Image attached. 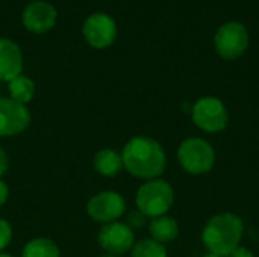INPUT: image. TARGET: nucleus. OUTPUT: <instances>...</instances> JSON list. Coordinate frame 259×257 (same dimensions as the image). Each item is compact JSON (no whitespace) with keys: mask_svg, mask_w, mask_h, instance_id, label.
Masks as SVG:
<instances>
[{"mask_svg":"<svg viewBox=\"0 0 259 257\" xmlns=\"http://www.w3.org/2000/svg\"><path fill=\"white\" fill-rule=\"evenodd\" d=\"M123 167L129 174L144 180L158 179L167 165V156L162 145L147 136H135L121 151Z\"/></svg>","mask_w":259,"mask_h":257,"instance_id":"1","label":"nucleus"},{"mask_svg":"<svg viewBox=\"0 0 259 257\" xmlns=\"http://www.w3.org/2000/svg\"><path fill=\"white\" fill-rule=\"evenodd\" d=\"M244 233L243 220L232 214H217L205 224L202 232V241L209 253L228 257L235 248L240 247Z\"/></svg>","mask_w":259,"mask_h":257,"instance_id":"2","label":"nucleus"},{"mask_svg":"<svg viewBox=\"0 0 259 257\" xmlns=\"http://www.w3.org/2000/svg\"><path fill=\"white\" fill-rule=\"evenodd\" d=\"M175 201L173 186L162 180L153 179L143 183L137 192V208L147 218L167 215Z\"/></svg>","mask_w":259,"mask_h":257,"instance_id":"3","label":"nucleus"},{"mask_svg":"<svg viewBox=\"0 0 259 257\" xmlns=\"http://www.w3.org/2000/svg\"><path fill=\"white\" fill-rule=\"evenodd\" d=\"M181 167L193 176L209 173L215 165L214 147L202 138H188L181 142L178 150Z\"/></svg>","mask_w":259,"mask_h":257,"instance_id":"4","label":"nucleus"},{"mask_svg":"<svg viewBox=\"0 0 259 257\" xmlns=\"http://www.w3.org/2000/svg\"><path fill=\"white\" fill-rule=\"evenodd\" d=\"M191 118L200 130L219 133L228 127L229 112L220 98L202 97L194 103L191 109Z\"/></svg>","mask_w":259,"mask_h":257,"instance_id":"5","label":"nucleus"},{"mask_svg":"<svg viewBox=\"0 0 259 257\" xmlns=\"http://www.w3.org/2000/svg\"><path fill=\"white\" fill-rule=\"evenodd\" d=\"M214 45L223 59H237L249 47L247 29L238 21L225 23L214 36Z\"/></svg>","mask_w":259,"mask_h":257,"instance_id":"6","label":"nucleus"},{"mask_svg":"<svg viewBox=\"0 0 259 257\" xmlns=\"http://www.w3.org/2000/svg\"><path fill=\"white\" fill-rule=\"evenodd\" d=\"M82 33L87 42L94 48H106L117 38V24L105 12H94L83 21Z\"/></svg>","mask_w":259,"mask_h":257,"instance_id":"7","label":"nucleus"},{"mask_svg":"<svg viewBox=\"0 0 259 257\" xmlns=\"http://www.w3.org/2000/svg\"><path fill=\"white\" fill-rule=\"evenodd\" d=\"M97 242L108 254L121 256L132 250L135 244V235L127 224L114 221L103 224V227L99 230Z\"/></svg>","mask_w":259,"mask_h":257,"instance_id":"8","label":"nucleus"},{"mask_svg":"<svg viewBox=\"0 0 259 257\" xmlns=\"http://www.w3.org/2000/svg\"><path fill=\"white\" fill-rule=\"evenodd\" d=\"M126 209L124 198L114 191H103L91 197L87 204L88 215L102 224H109L117 221Z\"/></svg>","mask_w":259,"mask_h":257,"instance_id":"9","label":"nucleus"},{"mask_svg":"<svg viewBox=\"0 0 259 257\" xmlns=\"http://www.w3.org/2000/svg\"><path fill=\"white\" fill-rule=\"evenodd\" d=\"M30 124V112L26 105L11 97L0 98V136H15Z\"/></svg>","mask_w":259,"mask_h":257,"instance_id":"10","label":"nucleus"},{"mask_svg":"<svg viewBox=\"0 0 259 257\" xmlns=\"http://www.w3.org/2000/svg\"><path fill=\"white\" fill-rule=\"evenodd\" d=\"M58 18L55 6L46 0H35L29 3L23 11V24L33 33L49 32Z\"/></svg>","mask_w":259,"mask_h":257,"instance_id":"11","label":"nucleus"},{"mask_svg":"<svg viewBox=\"0 0 259 257\" xmlns=\"http://www.w3.org/2000/svg\"><path fill=\"white\" fill-rule=\"evenodd\" d=\"M23 53L17 42L9 38H0V80L11 82L21 74Z\"/></svg>","mask_w":259,"mask_h":257,"instance_id":"12","label":"nucleus"},{"mask_svg":"<svg viewBox=\"0 0 259 257\" xmlns=\"http://www.w3.org/2000/svg\"><path fill=\"white\" fill-rule=\"evenodd\" d=\"M93 165H94V170L105 177H114L124 168L121 155L112 148H103L97 151L94 155Z\"/></svg>","mask_w":259,"mask_h":257,"instance_id":"13","label":"nucleus"},{"mask_svg":"<svg viewBox=\"0 0 259 257\" xmlns=\"http://www.w3.org/2000/svg\"><path fill=\"white\" fill-rule=\"evenodd\" d=\"M149 232L152 235V239L159 244H167L175 241L179 236V226L175 218L168 215L156 217L150 220Z\"/></svg>","mask_w":259,"mask_h":257,"instance_id":"14","label":"nucleus"},{"mask_svg":"<svg viewBox=\"0 0 259 257\" xmlns=\"http://www.w3.org/2000/svg\"><path fill=\"white\" fill-rule=\"evenodd\" d=\"M8 89L11 94V98L18 103H29L35 95V83L30 77L20 74L11 82H8Z\"/></svg>","mask_w":259,"mask_h":257,"instance_id":"15","label":"nucleus"},{"mask_svg":"<svg viewBox=\"0 0 259 257\" xmlns=\"http://www.w3.org/2000/svg\"><path fill=\"white\" fill-rule=\"evenodd\" d=\"M21 257H61V251L52 239L35 238L24 245Z\"/></svg>","mask_w":259,"mask_h":257,"instance_id":"16","label":"nucleus"},{"mask_svg":"<svg viewBox=\"0 0 259 257\" xmlns=\"http://www.w3.org/2000/svg\"><path fill=\"white\" fill-rule=\"evenodd\" d=\"M131 253L132 257H167V248L153 239H141L134 244Z\"/></svg>","mask_w":259,"mask_h":257,"instance_id":"17","label":"nucleus"},{"mask_svg":"<svg viewBox=\"0 0 259 257\" xmlns=\"http://www.w3.org/2000/svg\"><path fill=\"white\" fill-rule=\"evenodd\" d=\"M11 239H12V227L6 220L0 218V253L9 245Z\"/></svg>","mask_w":259,"mask_h":257,"instance_id":"18","label":"nucleus"},{"mask_svg":"<svg viewBox=\"0 0 259 257\" xmlns=\"http://www.w3.org/2000/svg\"><path fill=\"white\" fill-rule=\"evenodd\" d=\"M146 215L144 214H141L138 209L137 211H134V212H131L129 214V217H127V226L132 229V230H137V229H141L144 224H146Z\"/></svg>","mask_w":259,"mask_h":257,"instance_id":"19","label":"nucleus"},{"mask_svg":"<svg viewBox=\"0 0 259 257\" xmlns=\"http://www.w3.org/2000/svg\"><path fill=\"white\" fill-rule=\"evenodd\" d=\"M228 257H255V254L249 248H246V247H238Z\"/></svg>","mask_w":259,"mask_h":257,"instance_id":"20","label":"nucleus"},{"mask_svg":"<svg viewBox=\"0 0 259 257\" xmlns=\"http://www.w3.org/2000/svg\"><path fill=\"white\" fill-rule=\"evenodd\" d=\"M8 167H9V162H8V155L6 151L0 147V177L8 171Z\"/></svg>","mask_w":259,"mask_h":257,"instance_id":"21","label":"nucleus"},{"mask_svg":"<svg viewBox=\"0 0 259 257\" xmlns=\"http://www.w3.org/2000/svg\"><path fill=\"white\" fill-rule=\"evenodd\" d=\"M8 195H9V189H8V185L0 179V206L6 203L8 200Z\"/></svg>","mask_w":259,"mask_h":257,"instance_id":"22","label":"nucleus"},{"mask_svg":"<svg viewBox=\"0 0 259 257\" xmlns=\"http://www.w3.org/2000/svg\"><path fill=\"white\" fill-rule=\"evenodd\" d=\"M203 257H222V256H217V254H212V253H208V254H205Z\"/></svg>","mask_w":259,"mask_h":257,"instance_id":"23","label":"nucleus"},{"mask_svg":"<svg viewBox=\"0 0 259 257\" xmlns=\"http://www.w3.org/2000/svg\"><path fill=\"white\" fill-rule=\"evenodd\" d=\"M0 257H12L11 254H8V253H0Z\"/></svg>","mask_w":259,"mask_h":257,"instance_id":"24","label":"nucleus"},{"mask_svg":"<svg viewBox=\"0 0 259 257\" xmlns=\"http://www.w3.org/2000/svg\"><path fill=\"white\" fill-rule=\"evenodd\" d=\"M100 257H120V256H112V254H105V256H100Z\"/></svg>","mask_w":259,"mask_h":257,"instance_id":"25","label":"nucleus"}]
</instances>
